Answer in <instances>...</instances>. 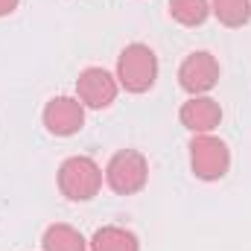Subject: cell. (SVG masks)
Listing matches in <instances>:
<instances>
[{
    "label": "cell",
    "mask_w": 251,
    "mask_h": 251,
    "mask_svg": "<svg viewBox=\"0 0 251 251\" xmlns=\"http://www.w3.org/2000/svg\"><path fill=\"white\" fill-rule=\"evenodd\" d=\"M178 120L193 134H210L216 126L222 123V108L210 97H190L181 105V111H178Z\"/></svg>",
    "instance_id": "8"
},
{
    "label": "cell",
    "mask_w": 251,
    "mask_h": 251,
    "mask_svg": "<svg viewBox=\"0 0 251 251\" xmlns=\"http://www.w3.org/2000/svg\"><path fill=\"white\" fill-rule=\"evenodd\" d=\"M102 187V170L88 155H73L59 167V190L70 201H88Z\"/></svg>",
    "instance_id": "2"
},
{
    "label": "cell",
    "mask_w": 251,
    "mask_h": 251,
    "mask_svg": "<svg viewBox=\"0 0 251 251\" xmlns=\"http://www.w3.org/2000/svg\"><path fill=\"white\" fill-rule=\"evenodd\" d=\"M158 79V56L146 44H128L117 59V82L128 94H146Z\"/></svg>",
    "instance_id": "1"
},
{
    "label": "cell",
    "mask_w": 251,
    "mask_h": 251,
    "mask_svg": "<svg viewBox=\"0 0 251 251\" xmlns=\"http://www.w3.org/2000/svg\"><path fill=\"white\" fill-rule=\"evenodd\" d=\"M18 3H21V0H0V18H3V15H12V12L18 9Z\"/></svg>",
    "instance_id": "13"
},
{
    "label": "cell",
    "mask_w": 251,
    "mask_h": 251,
    "mask_svg": "<svg viewBox=\"0 0 251 251\" xmlns=\"http://www.w3.org/2000/svg\"><path fill=\"white\" fill-rule=\"evenodd\" d=\"M117 91H120L117 76H111L102 67H88L76 79V100L88 108H108L117 100Z\"/></svg>",
    "instance_id": "5"
},
{
    "label": "cell",
    "mask_w": 251,
    "mask_h": 251,
    "mask_svg": "<svg viewBox=\"0 0 251 251\" xmlns=\"http://www.w3.org/2000/svg\"><path fill=\"white\" fill-rule=\"evenodd\" d=\"M41 246H44V251H88L85 237L76 228L64 225V222H56V225H50L44 231Z\"/></svg>",
    "instance_id": "10"
},
{
    "label": "cell",
    "mask_w": 251,
    "mask_h": 251,
    "mask_svg": "<svg viewBox=\"0 0 251 251\" xmlns=\"http://www.w3.org/2000/svg\"><path fill=\"white\" fill-rule=\"evenodd\" d=\"M170 15L181 26H199L207 21L210 3L207 0H170Z\"/></svg>",
    "instance_id": "12"
},
{
    "label": "cell",
    "mask_w": 251,
    "mask_h": 251,
    "mask_svg": "<svg viewBox=\"0 0 251 251\" xmlns=\"http://www.w3.org/2000/svg\"><path fill=\"white\" fill-rule=\"evenodd\" d=\"M210 12L225 26H243L251 21V0H210Z\"/></svg>",
    "instance_id": "11"
},
{
    "label": "cell",
    "mask_w": 251,
    "mask_h": 251,
    "mask_svg": "<svg viewBox=\"0 0 251 251\" xmlns=\"http://www.w3.org/2000/svg\"><path fill=\"white\" fill-rule=\"evenodd\" d=\"M91 251H140V243L131 231L120 225H105L91 237Z\"/></svg>",
    "instance_id": "9"
},
{
    "label": "cell",
    "mask_w": 251,
    "mask_h": 251,
    "mask_svg": "<svg viewBox=\"0 0 251 251\" xmlns=\"http://www.w3.org/2000/svg\"><path fill=\"white\" fill-rule=\"evenodd\" d=\"M44 126L56 137H70L85 126V105L73 97H56L44 108Z\"/></svg>",
    "instance_id": "7"
},
{
    "label": "cell",
    "mask_w": 251,
    "mask_h": 251,
    "mask_svg": "<svg viewBox=\"0 0 251 251\" xmlns=\"http://www.w3.org/2000/svg\"><path fill=\"white\" fill-rule=\"evenodd\" d=\"M190 167L201 181H219L231 167V152L225 140L213 134H196L190 140Z\"/></svg>",
    "instance_id": "3"
},
{
    "label": "cell",
    "mask_w": 251,
    "mask_h": 251,
    "mask_svg": "<svg viewBox=\"0 0 251 251\" xmlns=\"http://www.w3.org/2000/svg\"><path fill=\"white\" fill-rule=\"evenodd\" d=\"M178 82H181V88L187 94L201 97V94H207L219 82V62L210 53H204V50L190 53L187 59L181 62V67H178Z\"/></svg>",
    "instance_id": "6"
},
{
    "label": "cell",
    "mask_w": 251,
    "mask_h": 251,
    "mask_svg": "<svg viewBox=\"0 0 251 251\" xmlns=\"http://www.w3.org/2000/svg\"><path fill=\"white\" fill-rule=\"evenodd\" d=\"M146 178H149V164H146V158H143L140 152H134V149L117 152V155L108 161V167H105V181H108V187L114 190V193H120V196H131V193L143 190L146 187Z\"/></svg>",
    "instance_id": "4"
}]
</instances>
